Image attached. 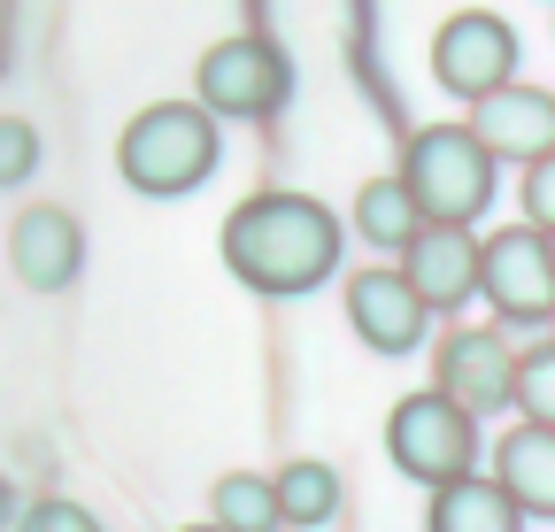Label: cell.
I'll list each match as a JSON object with an SVG mask.
<instances>
[{"mask_svg":"<svg viewBox=\"0 0 555 532\" xmlns=\"http://www.w3.org/2000/svg\"><path fill=\"white\" fill-rule=\"evenodd\" d=\"M401 185L425 224L470 232V217H486V202H494V155L470 140V124H425L401 155Z\"/></svg>","mask_w":555,"mask_h":532,"instance_id":"obj_3","label":"cell"},{"mask_svg":"<svg viewBox=\"0 0 555 532\" xmlns=\"http://www.w3.org/2000/svg\"><path fill=\"white\" fill-rule=\"evenodd\" d=\"M525 217H532V232L555 239V155H540V163L525 170Z\"/></svg>","mask_w":555,"mask_h":532,"instance_id":"obj_21","label":"cell"},{"mask_svg":"<svg viewBox=\"0 0 555 532\" xmlns=\"http://www.w3.org/2000/svg\"><path fill=\"white\" fill-rule=\"evenodd\" d=\"M494 479L525 517H555V432L547 425H517L494 447Z\"/></svg>","mask_w":555,"mask_h":532,"instance_id":"obj_13","label":"cell"},{"mask_svg":"<svg viewBox=\"0 0 555 532\" xmlns=\"http://www.w3.org/2000/svg\"><path fill=\"white\" fill-rule=\"evenodd\" d=\"M116 170L131 193H147V202H178V193L208 185L217 170V116L201 101H155L124 124L116 140Z\"/></svg>","mask_w":555,"mask_h":532,"instance_id":"obj_2","label":"cell"},{"mask_svg":"<svg viewBox=\"0 0 555 532\" xmlns=\"http://www.w3.org/2000/svg\"><path fill=\"white\" fill-rule=\"evenodd\" d=\"M401 278L416 286L425 309H455L478 294V239L463 224H425L409 247H401Z\"/></svg>","mask_w":555,"mask_h":532,"instance_id":"obj_11","label":"cell"},{"mask_svg":"<svg viewBox=\"0 0 555 532\" xmlns=\"http://www.w3.org/2000/svg\"><path fill=\"white\" fill-rule=\"evenodd\" d=\"M185 532H224V524H185Z\"/></svg>","mask_w":555,"mask_h":532,"instance_id":"obj_22","label":"cell"},{"mask_svg":"<svg viewBox=\"0 0 555 532\" xmlns=\"http://www.w3.org/2000/svg\"><path fill=\"white\" fill-rule=\"evenodd\" d=\"M347 324H356V340L371 355H409L416 340H425L433 309L416 301V286L401 271H356L347 278Z\"/></svg>","mask_w":555,"mask_h":532,"instance_id":"obj_9","label":"cell"},{"mask_svg":"<svg viewBox=\"0 0 555 532\" xmlns=\"http://www.w3.org/2000/svg\"><path fill=\"white\" fill-rule=\"evenodd\" d=\"M440 393L463 417L517 410V355L502 348V332H448L440 340Z\"/></svg>","mask_w":555,"mask_h":532,"instance_id":"obj_8","label":"cell"},{"mask_svg":"<svg viewBox=\"0 0 555 532\" xmlns=\"http://www.w3.org/2000/svg\"><path fill=\"white\" fill-rule=\"evenodd\" d=\"M39 170V131L24 116H0V185H24Z\"/></svg>","mask_w":555,"mask_h":532,"instance_id":"obj_19","label":"cell"},{"mask_svg":"<svg viewBox=\"0 0 555 532\" xmlns=\"http://www.w3.org/2000/svg\"><path fill=\"white\" fill-rule=\"evenodd\" d=\"M478 294L502 324H547L555 316V239L532 224H509L478 239Z\"/></svg>","mask_w":555,"mask_h":532,"instance_id":"obj_6","label":"cell"},{"mask_svg":"<svg viewBox=\"0 0 555 532\" xmlns=\"http://www.w3.org/2000/svg\"><path fill=\"white\" fill-rule=\"evenodd\" d=\"M9 262H16V278L31 294H62L69 278H78V262H86V232L69 209H24L16 232H9Z\"/></svg>","mask_w":555,"mask_h":532,"instance_id":"obj_12","label":"cell"},{"mask_svg":"<svg viewBox=\"0 0 555 532\" xmlns=\"http://www.w3.org/2000/svg\"><path fill=\"white\" fill-rule=\"evenodd\" d=\"M356 232L371 239V247H409L416 232H425V217H416V202H409V185L401 178H371L363 193H356Z\"/></svg>","mask_w":555,"mask_h":532,"instance_id":"obj_16","label":"cell"},{"mask_svg":"<svg viewBox=\"0 0 555 532\" xmlns=\"http://www.w3.org/2000/svg\"><path fill=\"white\" fill-rule=\"evenodd\" d=\"M16 532H101V517H93L86 502L47 494V502H31V509H24V524H16Z\"/></svg>","mask_w":555,"mask_h":532,"instance_id":"obj_20","label":"cell"},{"mask_svg":"<svg viewBox=\"0 0 555 532\" xmlns=\"http://www.w3.org/2000/svg\"><path fill=\"white\" fill-rule=\"evenodd\" d=\"M224 271L270 301L317 294L339 271V217L317 193H247L224 217Z\"/></svg>","mask_w":555,"mask_h":532,"instance_id":"obj_1","label":"cell"},{"mask_svg":"<svg viewBox=\"0 0 555 532\" xmlns=\"http://www.w3.org/2000/svg\"><path fill=\"white\" fill-rule=\"evenodd\" d=\"M433 78H440V93H455V101L478 108L486 93L517 86V31L494 9H455L433 31Z\"/></svg>","mask_w":555,"mask_h":532,"instance_id":"obj_7","label":"cell"},{"mask_svg":"<svg viewBox=\"0 0 555 532\" xmlns=\"http://www.w3.org/2000/svg\"><path fill=\"white\" fill-rule=\"evenodd\" d=\"M294 93V70H286V54H278L270 39H217L201 54V70H193V101L208 116H278Z\"/></svg>","mask_w":555,"mask_h":532,"instance_id":"obj_5","label":"cell"},{"mask_svg":"<svg viewBox=\"0 0 555 532\" xmlns=\"http://www.w3.org/2000/svg\"><path fill=\"white\" fill-rule=\"evenodd\" d=\"M425 532H525V509L502 494V479L463 471V479L433 486V517H425Z\"/></svg>","mask_w":555,"mask_h":532,"instance_id":"obj_14","label":"cell"},{"mask_svg":"<svg viewBox=\"0 0 555 532\" xmlns=\"http://www.w3.org/2000/svg\"><path fill=\"white\" fill-rule=\"evenodd\" d=\"M470 140L494 155V163H540V155H555V93H540V86H502V93H486L478 108H470Z\"/></svg>","mask_w":555,"mask_h":532,"instance_id":"obj_10","label":"cell"},{"mask_svg":"<svg viewBox=\"0 0 555 532\" xmlns=\"http://www.w3.org/2000/svg\"><path fill=\"white\" fill-rule=\"evenodd\" d=\"M278 517H286L294 532H317L339 517V471L332 463H286L278 471Z\"/></svg>","mask_w":555,"mask_h":532,"instance_id":"obj_17","label":"cell"},{"mask_svg":"<svg viewBox=\"0 0 555 532\" xmlns=\"http://www.w3.org/2000/svg\"><path fill=\"white\" fill-rule=\"evenodd\" d=\"M517 410H525V425L555 432V340L532 348V355H517Z\"/></svg>","mask_w":555,"mask_h":532,"instance_id":"obj_18","label":"cell"},{"mask_svg":"<svg viewBox=\"0 0 555 532\" xmlns=\"http://www.w3.org/2000/svg\"><path fill=\"white\" fill-rule=\"evenodd\" d=\"M208 524H224V532H278L286 517H278V479L262 471H224L217 486H208Z\"/></svg>","mask_w":555,"mask_h":532,"instance_id":"obj_15","label":"cell"},{"mask_svg":"<svg viewBox=\"0 0 555 532\" xmlns=\"http://www.w3.org/2000/svg\"><path fill=\"white\" fill-rule=\"evenodd\" d=\"M386 455H393L401 479H416V486H448V479H463L470 463H478V417H463L440 386L401 393L393 417H386Z\"/></svg>","mask_w":555,"mask_h":532,"instance_id":"obj_4","label":"cell"}]
</instances>
